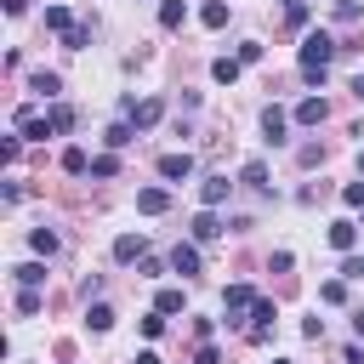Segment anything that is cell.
Returning a JSON list of instances; mask_svg holds the SVG:
<instances>
[{"instance_id":"obj_1","label":"cell","mask_w":364,"mask_h":364,"mask_svg":"<svg viewBox=\"0 0 364 364\" xmlns=\"http://www.w3.org/2000/svg\"><path fill=\"white\" fill-rule=\"evenodd\" d=\"M330 57H336V40H330L324 28H313V34L301 40V74H307V80H324Z\"/></svg>"},{"instance_id":"obj_2","label":"cell","mask_w":364,"mask_h":364,"mask_svg":"<svg viewBox=\"0 0 364 364\" xmlns=\"http://www.w3.org/2000/svg\"><path fill=\"white\" fill-rule=\"evenodd\" d=\"M142 250H148L142 233H119V239H114V262H142Z\"/></svg>"},{"instance_id":"obj_3","label":"cell","mask_w":364,"mask_h":364,"mask_svg":"<svg viewBox=\"0 0 364 364\" xmlns=\"http://www.w3.org/2000/svg\"><path fill=\"white\" fill-rule=\"evenodd\" d=\"M17 131H23L28 142H46V136H51V119H40V114H28V108H23V114H17Z\"/></svg>"},{"instance_id":"obj_4","label":"cell","mask_w":364,"mask_h":364,"mask_svg":"<svg viewBox=\"0 0 364 364\" xmlns=\"http://www.w3.org/2000/svg\"><path fill=\"white\" fill-rule=\"evenodd\" d=\"M262 131H267V142H284V131H290V114H284V108H262Z\"/></svg>"},{"instance_id":"obj_5","label":"cell","mask_w":364,"mask_h":364,"mask_svg":"<svg viewBox=\"0 0 364 364\" xmlns=\"http://www.w3.org/2000/svg\"><path fill=\"white\" fill-rule=\"evenodd\" d=\"M159 176H171V182L193 176V154H165V159H159Z\"/></svg>"},{"instance_id":"obj_6","label":"cell","mask_w":364,"mask_h":364,"mask_svg":"<svg viewBox=\"0 0 364 364\" xmlns=\"http://www.w3.org/2000/svg\"><path fill=\"white\" fill-rule=\"evenodd\" d=\"M136 210H142V216H159V210H171V193H165V188H142V193H136Z\"/></svg>"},{"instance_id":"obj_7","label":"cell","mask_w":364,"mask_h":364,"mask_svg":"<svg viewBox=\"0 0 364 364\" xmlns=\"http://www.w3.org/2000/svg\"><path fill=\"white\" fill-rule=\"evenodd\" d=\"M188 228H193V239H199V245H210V239H222V222L210 216V205H205V210H199V216H193Z\"/></svg>"},{"instance_id":"obj_8","label":"cell","mask_w":364,"mask_h":364,"mask_svg":"<svg viewBox=\"0 0 364 364\" xmlns=\"http://www.w3.org/2000/svg\"><path fill=\"white\" fill-rule=\"evenodd\" d=\"M353 245H358V222H347V216L330 222V250H353Z\"/></svg>"},{"instance_id":"obj_9","label":"cell","mask_w":364,"mask_h":364,"mask_svg":"<svg viewBox=\"0 0 364 364\" xmlns=\"http://www.w3.org/2000/svg\"><path fill=\"white\" fill-rule=\"evenodd\" d=\"M222 307H228V313H250V307H256V290H250V284H228Z\"/></svg>"},{"instance_id":"obj_10","label":"cell","mask_w":364,"mask_h":364,"mask_svg":"<svg viewBox=\"0 0 364 364\" xmlns=\"http://www.w3.org/2000/svg\"><path fill=\"white\" fill-rule=\"evenodd\" d=\"M324 114H330V108H324L318 97H307V102H296V125H324Z\"/></svg>"},{"instance_id":"obj_11","label":"cell","mask_w":364,"mask_h":364,"mask_svg":"<svg viewBox=\"0 0 364 364\" xmlns=\"http://www.w3.org/2000/svg\"><path fill=\"white\" fill-rule=\"evenodd\" d=\"M228 188H233V182H228V176H205V188H199V199H205V205H210V210H216V205H222V199H228Z\"/></svg>"},{"instance_id":"obj_12","label":"cell","mask_w":364,"mask_h":364,"mask_svg":"<svg viewBox=\"0 0 364 364\" xmlns=\"http://www.w3.org/2000/svg\"><path fill=\"white\" fill-rule=\"evenodd\" d=\"M171 267L193 279V273H199V250H193V245H176V250H171Z\"/></svg>"},{"instance_id":"obj_13","label":"cell","mask_w":364,"mask_h":364,"mask_svg":"<svg viewBox=\"0 0 364 364\" xmlns=\"http://www.w3.org/2000/svg\"><path fill=\"white\" fill-rule=\"evenodd\" d=\"M46 28H51V34H74V17H68V6H46Z\"/></svg>"},{"instance_id":"obj_14","label":"cell","mask_w":364,"mask_h":364,"mask_svg":"<svg viewBox=\"0 0 364 364\" xmlns=\"http://www.w3.org/2000/svg\"><path fill=\"white\" fill-rule=\"evenodd\" d=\"M125 114H131L136 125H154V119H159V97H148V102H125Z\"/></svg>"},{"instance_id":"obj_15","label":"cell","mask_w":364,"mask_h":364,"mask_svg":"<svg viewBox=\"0 0 364 364\" xmlns=\"http://www.w3.org/2000/svg\"><path fill=\"white\" fill-rule=\"evenodd\" d=\"M182 17H188L182 0H165V6H159V28H182Z\"/></svg>"},{"instance_id":"obj_16","label":"cell","mask_w":364,"mask_h":364,"mask_svg":"<svg viewBox=\"0 0 364 364\" xmlns=\"http://www.w3.org/2000/svg\"><path fill=\"white\" fill-rule=\"evenodd\" d=\"M63 171H68V176H85V171H91L85 148H68V154H63Z\"/></svg>"},{"instance_id":"obj_17","label":"cell","mask_w":364,"mask_h":364,"mask_svg":"<svg viewBox=\"0 0 364 364\" xmlns=\"http://www.w3.org/2000/svg\"><path fill=\"white\" fill-rule=\"evenodd\" d=\"M17 284H23V290L46 284V267H40V262H23V267H17Z\"/></svg>"},{"instance_id":"obj_18","label":"cell","mask_w":364,"mask_h":364,"mask_svg":"<svg viewBox=\"0 0 364 364\" xmlns=\"http://www.w3.org/2000/svg\"><path fill=\"white\" fill-rule=\"evenodd\" d=\"M210 74H216L222 85H233V80H239V63H233V57H216V63H210Z\"/></svg>"},{"instance_id":"obj_19","label":"cell","mask_w":364,"mask_h":364,"mask_svg":"<svg viewBox=\"0 0 364 364\" xmlns=\"http://www.w3.org/2000/svg\"><path fill=\"white\" fill-rule=\"evenodd\" d=\"M46 119H51V131H74V108H68V102H57Z\"/></svg>"},{"instance_id":"obj_20","label":"cell","mask_w":364,"mask_h":364,"mask_svg":"<svg viewBox=\"0 0 364 364\" xmlns=\"http://www.w3.org/2000/svg\"><path fill=\"white\" fill-rule=\"evenodd\" d=\"M307 17H313V11H307V0H284V23H290V28H301Z\"/></svg>"},{"instance_id":"obj_21","label":"cell","mask_w":364,"mask_h":364,"mask_svg":"<svg viewBox=\"0 0 364 364\" xmlns=\"http://www.w3.org/2000/svg\"><path fill=\"white\" fill-rule=\"evenodd\" d=\"M199 17H205V28H222V23H228V6H222V0H210Z\"/></svg>"},{"instance_id":"obj_22","label":"cell","mask_w":364,"mask_h":364,"mask_svg":"<svg viewBox=\"0 0 364 364\" xmlns=\"http://www.w3.org/2000/svg\"><path fill=\"white\" fill-rule=\"evenodd\" d=\"M34 250H40V256H57V233H51V228H34Z\"/></svg>"},{"instance_id":"obj_23","label":"cell","mask_w":364,"mask_h":364,"mask_svg":"<svg viewBox=\"0 0 364 364\" xmlns=\"http://www.w3.org/2000/svg\"><path fill=\"white\" fill-rule=\"evenodd\" d=\"M318 301H330V307H336V301H347V284H341V279H330V284H318Z\"/></svg>"},{"instance_id":"obj_24","label":"cell","mask_w":364,"mask_h":364,"mask_svg":"<svg viewBox=\"0 0 364 364\" xmlns=\"http://www.w3.org/2000/svg\"><path fill=\"white\" fill-rule=\"evenodd\" d=\"M154 307H159V313H182V290H159Z\"/></svg>"},{"instance_id":"obj_25","label":"cell","mask_w":364,"mask_h":364,"mask_svg":"<svg viewBox=\"0 0 364 364\" xmlns=\"http://www.w3.org/2000/svg\"><path fill=\"white\" fill-rule=\"evenodd\" d=\"M85 318H91V330H108V324H114V307H108V301H97Z\"/></svg>"},{"instance_id":"obj_26","label":"cell","mask_w":364,"mask_h":364,"mask_svg":"<svg viewBox=\"0 0 364 364\" xmlns=\"http://www.w3.org/2000/svg\"><path fill=\"white\" fill-rule=\"evenodd\" d=\"M28 85H34V91H40V97H57V85H63V80H57V74H34V80H28Z\"/></svg>"},{"instance_id":"obj_27","label":"cell","mask_w":364,"mask_h":364,"mask_svg":"<svg viewBox=\"0 0 364 364\" xmlns=\"http://www.w3.org/2000/svg\"><path fill=\"white\" fill-rule=\"evenodd\" d=\"M114 171H119V159H114V154H102V159H91V176H114Z\"/></svg>"},{"instance_id":"obj_28","label":"cell","mask_w":364,"mask_h":364,"mask_svg":"<svg viewBox=\"0 0 364 364\" xmlns=\"http://www.w3.org/2000/svg\"><path fill=\"white\" fill-rule=\"evenodd\" d=\"M245 182H250V188H262V182H267V165H262V159H250V165H245Z\"/></svg>"},{"instance_id":"obj_29","label":"cell","mask_w":364,"mask_h":364,"mask_svg":"<svg viewBox=\"0 0 364 364\" xmlns=\"http://www.w3.org/2000/svg\"><path fill=\"white\" fill-rule=\"evenodd\" d=\"M17 313H23V318H34V313H40V296H34V290H23V296H17Z\"/></svg>"},{"instance_id":"obj_30","label":"cell","mask_w":364,"mask_h":364,"mask_svg":"<svg viewBox=\"0 0 364 364\" xmlns=\"http://www.w3.org/2000/svg\"><path fill=\"white\" fill-rule=\"evenodd\" d=\"M131 142V125H108V148H125Z\"/></svg>"},{"instance_id":"obj_31","label":"cell","mask_w":364,"mask_h":364,"mask_svg":"<svg viewBox=\"0 0 364 364\" xmlns=\"http://www.w3.org/2000/svg\"><path fill=\"white\" fill-rule=\"evenodd\" d=\"M341 199H347V205L358 210V205H364V182H347V188H341Z\"/></svg>"},{"instance_id":"obj_32","label":"cell","mask_w":364,"mask_h":364,"mask_svg":"<svg viewBox=\"0 0 364 364\" xmlns=\"http://www.w3.org/2000/svg\"><path fill=\"white\" fill-rule=\"evenodd\" d=\"M199 364H222V353H216V347L205 341V347H199Z\"/></svg>"},{"instance_id":"obj_33","label":"cell","mask_w":364,"mask_h":364,"mask_svg":"<svg viewBox=\"0 0 364 364\" xmlns=\"http://www.w3.org/2000/svg\"><path fill=\"white\" fill-rule=\"evenodd\" d=\"M364 11V0H341V17H358Z\"/></svg>"},{"instance_id":"obj_34","label":"cell","mask_w":364,"mask_h":364,"mask_svg":"<svg viewBox=\"0 0 364 364\" xmlns=\"http://www.w3.org/2000/svg\"><path fill=\"white\" fill-rule=\"evenodd\" d=\"M23 6H28V0H6V11H11V17H23Z\"/></svg>"},{"instance_id":"obj_35","label":"cell","mask_w":364,"mask_h":364,"mask_svg":"<svg viewBox=\"0 0 364 364\" xmlns=\"http://www.w3.org/2000/svg\"><path fill=\"white\" fill-rule=\"evenodd\" d=\"M347 364H364V353H358V347H347Z\"/></svg>"},{"instance_id":"obj_36","label":"cell","mask_w":364,"mask_h":364,"mask_svg":"<svg viewBox=\"0 0 364 364\" xmlns=\"http://www.w3.org/2000/svg\"><path fill=\"white\" fill-rule=\"evenodd\" d=\"M136 364H159V353H136Z\"/></svg>"},{"instance_id":"obj_37","label":"cell","mask_w":364,"mask_h":364,"mask_svg":"<svg viewBox=\"0 0 364 364\" xmlns=\"http://www.w3.org/2000/svg\"><path fill=\"white\" fill-rule=\"evenodd\" d=\"M353 330H358V336H364V307H358V313H353Z\"/></svg>"},{"instance_id":"obj_38","label":"cell","mask_w":364,"mask_h":364,"mask_svg":"<svg viewBox=\"0 0 364 364\" xmlns=\"http://www.w3.org/2000/svg\"><path fill=\"white\" fill-rule=\"evenodd\" d=\"M273 364H290V358H273Z\"/></svg>"},{"instance_id":"obj_39","label":"cell","mask_w":364,"mask_h":364,"mask_svg":"<svg viewBox=\"0 0 364 364\" xmlns=\"http://www.w3.org/2000/svg\"><path fill=\"white\" fill-rule=\"evenodd\" d=\"M358 165H364V154H358Z\"/></svg>"}]
</instances>
